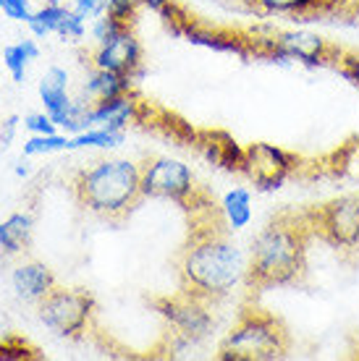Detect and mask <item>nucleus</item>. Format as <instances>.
<instances>
[{"mask_svg":"<svg viewBox=\"0 0 359 361\" xmlns=\"http://www.w3.org/2000/svg\"><path fill=\"white\" fill-rule=\"evenodd\" d=\"M312 235L305 212H283L273 217L249 246V270L244 286L257 293L302 283L307 275V249Z\"/></svg>","mask_w":359,"mask_h":361,"instance_id":"f257e3e1","label":"nucleus"},{"mask_svg":"<svg viewBox=\"0 0 359 361\" xmlns=\"http://www.w3.org/2000/svg\"><path fill=\"white\" fill-rule=\"evenodd\" d=\"M249 254L220 228L194 231L179 259L181 290L202 301H220L247 283Z\"/></svg>","mask_w":359,"mask_h":361,"instance_id":"f03ea898","label":"nucleus"},{"mask_svg":"<svg viewBox=\"0 0 359 361\" xmlns=\"http://www.w3.org/2000/svg\"><path fill=\"white\" fill-rule=\"evenodd\" d=\"M73 197L105 220H124L142 199V165L126 157H105L73 176Z\"/></svg>","mask_w":359,"mask_h":361,"instance_id":"7ed1b4c3","label":"nucleus"},{"mask_svg":"<svg viewBox=\"0 0 359 361\" xmlns=\"http://www.w3.org/2000/svg\"><path fill=\"white\" fill-rule=\"evenodd\" d=\"M288 348H291V335L278 317L260 307H247L218 345V359L276 361L283 359Z\"/></svg>","mask_w":359,"mask_h":361,"instance_id":"20e7f679","label":"nucleus"},{"mask_svg":"<svg viewBox=\"0 0 359 361\" xmlns=\"http://www.w3.org/2000/svg\"><path fill=\"white\" fill-rule=\"evenodd\" d=\"M252 58H265L273 63H299L307 68L336 66L341 58V47L312 29H276L257 27L247 32Z\"/></svg>","mask_w":359,"mask_h":361,"instance_id":"39448f33","label":"nucleus"},{"mask_svg":"<svg viewBox=\"0 0 359 361\" xmlns=\"http://www.w3.org/2000/svg\"><path fill=\"white\" fill-rule=\"evenodd\" d=\"M98 312V301L90 290L81 288H58L55 286L40 304H37V319L40 325L50 330L55 338L71 341L81 338L90 330L92 317Z\"/></svg>","mask_w":359,"mask_h":361,"instance_id":"423d86ee","label":"nucleus"},{"mask_svg":"<svg viewBox=\"0 0 359 361\" xmlns=\"http://www.w3.org/2000/svg\"><path fill=\"white\" fill-rule=\"evenodd\" d=\"M314 235L339 252L359 249V191L339 194L305 212Z\"/></svg>","mask_w":359,"mask_h":361,"instance_id":"0eeeda50","label":"nucleus"},{"mask_svg":"<svg viewBox=\"0 0 359 361\" xmlns=\"http://www.w3.org/2000/svg\"><path fill=\"white\" fill-rule=\"evenodd\" d=\"M155 309L165 319V325L171 327L173 338L184 345H197L213 335L216 319L210 312V301H202L187 290H181L176 296L158 298Z\"/></svg>","mask_w":359,"mask_h":361,"instance_id":"6e6552de","label":"nucleus"},{"mask_svg":"<svg viewBox=\"0 0 359 361\" xmlns=\"http://www.w3.org/2000/svg\"><path fill=\"white\" fill-rule=\"evenodd\" d=\"M197 180L187 163L176 157H153L142 165V197L168 199L181 207L197 199Z\"/></svg>","mask_w":359,"mask_h":361,"instance_id":"1a4fd4ad","label":"nucleus"},{"mask_svg":"<svg viewBox=\"0 0 359 361\" xmlns=\"http://www.w3.org/2000/svg\"><path fill=\"white\" fill-rule=\"evenodd\" d=\"M297 168V154L286 152L283 147H276L270 142H254L244 147L242 173L262 191H278Z\"/></svg>","mask_w":359,"mask_h":361,"instance_id":"9d476101","label":"nucleus"},{"mask_svg":"<svg viewBox=\"0 0 359 361\" xmlns=\"http://www.w3.org/2000/svg\"><path fill=\"white\" fill-rule=\"evenodd\" d=\"M144 50L139 37L134 35V29L126 27L118 37H113L105 45H98L95 55H92V66L95 68H105V71L121 73V76H131L139 79L144 73Z\"/></svg>","mask_w":359,"mask_h":361,"instance_id":"9b49d317","label":"nucleus"},{"mask_svg":"<svg viewBox=\"0 0 359 361\" xmlns=\"http://www.w3.org/2000/svg\"><path fill=\"white\" fill-rule=\"evenodd\" d=\"M37 94L42 102V110L55 121L58 131L69 134L73 116V94H71V73L63 66H50L37 84Z\"/></svg>","mask_w":359,"mask_h":361,"instance_id":"f8f14e48","label":"nucleus"},{"mask_svg":"<svg viewBox=\"0 0 359 361\" xmlns=\"http://www.w3.org/2000/svg\"><path fill=\"white\" fill-rule=\"evenodd\" d=\"M144 113V105L139 102L134 92L118 94L110 99H90L87 110V128H113V131H129L131 123H139Z\"/></svg>","mask_w":359,"mask_h":361,"instance_id":"ddd939ff","label":"nucleus"},{"mask_svg":"<svg viewBox=\"0 0 359 361\" xmlns=\"http://www.w3.org/2000/svg\"><path fill=\"white\" fill-rule=\"evenodd\" d=\"M192 145L197 147V152L202 154L213 168H220V171H228V173H242L244 147L239 145L231 134H225L220 128L197 131Z\"/></svg>","mask_w":359,"mask_h":361,"instance_id":"4468645a","label":"nucleus"},{"mask_svg":"<svg viewBox=\"0 0 359 361\" xmlns=\"http://www.w3.org/2000/svg\"><path fill=\"white\" fill-rule=\"evenodd\" d=\"M179 37H184L187 42L199 47H207V50H216V53H231L239 55V58H252V47H249V37L239 35V32H225V29H210V27H199L192 18H187L179 29Z\"/></svg>","mask_w":359,"mask_h":361,"instance_id":"2eb2a0df","label":"nucleus"},{"mask_svg":"<svg viewBox=\"0 0 359 361\" xmlns=\"http://www.w3.org/2000/svg\"><path fill=\"white\" fill-rule=\"evenodd\" d=\"M55 275L53 270L42 262H35V259H27V262H18L13 270H11V288H13V296L24 304H40L42 298L55 288Z\"/></svg>","mask_w":359,"mask_h":361,"instance_id":"dca6fc26","label":"nucleus"},{"mask_svg":"<svg viewBox=\"0 0 359 361\" xmlns=\"http://www.w3.org/2000/svg\"><path fill=\"white\" fill-rule=\"evenodd\" d=\"M35 220L29 212H13L0 223V252L6 257H21L32 246Z\"/></svg>","mask_w":359,"mask_h":361,"instance_id":"f3484780","label":"nucleus"},{"mask_svg":"<svg viewBox=\"0 0 359 361\" xmlns=\"http://www.w3.org/2000/svg\"><path fill=\"white\" fill-rule=\"evenodd\" d=\"M134 79L131 76H121V73L105 71V68H95L92 66L90 76H84V84H81V94L87 99H110L118 97V94H129L134 92Z\"/></svg>","mask_w":359,"mask_h":361,"instance_id":"a211bd4d","label":"nucleus"},{"mask_svg":"<svg viewBox=\"0 0 359 361\" xmlns=\"http://www.w3.org/2000/svg\"><path fill=\"white\" fill-rule=\"evenodd\" d=\"M220 217H223L225 231H244L252 223V191L247 186H234L225 191L220 199Z\"/></svg>","mask_w":359,"mask_h":361,"instance_id":"6ab92c4d","label":"nucleus"},{"mask_svg":"<svg viewBox=\"0 0 359 361\" xmlns=\"http://www.w3.org/2000/svg\"><path fill=\"white\" fill-rule=\"evenodd\" d=\"M0 58H3L6 71L11 73V79H13L16 84H24L29 63H35L37 58H40V45H37V37H27V39H21V42H13V45H8L3 53H0Z\"/></svg>","mask_w":359,"mask_h":361,"instance_id":"aec40b11","label":"nucleus"},{"mask_svg":"<svg viewBox=\"0 0 359 361\" xmlns=\"http://www.w3.org/2000/svg\"><path fill=\"white\" fill-rule=\"evenodd\" d=\"M336 0H252V6L265 13V16H294L305 18L310 13L331 8Z\"/></svg>","mask_w":359,"mask_h":361,"instance_id":"412c9836","label":"nucleus"},{"mask_svg":"<svg viewBox=\"0 0 359 361\" xmlns=\"http://www.w3.org/2000/svg\"><path fill=\"white\" fill-rule=\"evenodd\" d=\"M126 142V131H113V128H84L79 134H71V152L79 149H118Z\"/></svg>","mask_w":359,"mask_h":361,"instance_id":"4be33fe9","label":"nucleus"},{"mask_svg":"<svg viewBox=\"0 0 359 361\" xmlns=\"http://www.w3.org/2000/svg\"><path fill=\"white\" fill-rule=\"evenodd\" d=\"M66 11H69V6H63L61 0L42 3V6L32 13V18H29V24H27L32 37L45 39V37L55 35V32H58V24H61V18L66 16Z\"/></svg>","mask_w":359,"mask_h":361,"instance_id":"5701e85b","label":"nucleus"},{"mask_svg":"<svg viewBox=\"0 0 359 361\" xmlns=\"http://www.w3.org/2000/svg\"><path fill=\"white\" fill-rule=\"evenodd\" d=\"M69 145H71V134H66V131L29 136L27 142H24V157H45V154L55 152H71Z\"/></svg>","mask_w":359,"mask_h":361,"instance_id":"b1692460","label":"nucleus"},{"mask_svg":"<svg viewBox=\"0 0 359 361\" xmlns=\"http://www.w3.org/2000/svg\"><path fill=\"white\" fill-rule=\"evenodd\" d=\"M87 35H90V18H84L79 11H73V8L66 11V16H63L61 24H58L55 37H61L63 42H81Z\"/></svg>","mask_w":359,"mask_h":361,"instance_id":"393cba45","label":"nucleus"},{"mask_svg":"<svg viewBox=\"0 0 359 361\" xmlns=\"http://www.w3.org/2000/svg\"><path fill=\"white\" fill-rule=\"evenodd\" d=\"M126 27H129V24L118 21L116 16H110L108 11H105V13H100L98 18H92L90 21V37L95 39V45H105V42H110L113 37L121 35Z\"/></svg>","mask_w":359,"mask_h":361,"instance_id":"a878e982","label":"nucleus"},{"mask_svg":"<svg viewBox=\"0 0 359 361\" xmlns=\"http://www.w3.org/2000/svg\"><path fill=\"white\" fill-rule=\"evenodd\" d=\"M35 353H37L35 348H32L27 341H21L18 335H8V338L0 341V359L21 361V359H32Z\"/></svg>","mask_w":359,"mask_h":361,"instance_id":"bb28decb","label":"nucleus"},{"mask_svg":"<svg viewBox=\"0 0 359 361\" xmlns=\"http://www.w3.org/2000/svg\"><path fill=\"white\" fill-rule=\"evenodd\" d=\"M21 126L27 128L29 136H40V134H55L58 126H55V121L47 116L45 110L42 113H27V116L21 118Z\"/></svg>","mask_w":359,"mask_h":361,"instance_id":"cd10ccee","label":"nucleus"},{"mask_svg":"<svg viewBox=\"0 0 359 361\" xmlns=\"http://www.w3.org/2000/svg\"><path fill=\"white\" fill-rule=\"evenodd\" d=\"M139 8H142V0H108L110 16H116L118 21H124V24H129V27L136 21Z\"/></svg>","mask_w":359,"mask_h":361,"instance_id":"c85d7f7f","label":"nucleus"},{"mask_svg":"<svg viewBox=\"0 0 359 361\" xmlns=\"http://www.w3.org/2000/svg\"><path fill=\"white\" fill-rule=\"evenodd\" d=\"M35 8H32V0H3V16L18 24H29Z\"/></svg>","mask_w":359,"mask_h":361,"instance_id":"c756f323","label":"nucleus"},{"mask_svg":"<svg viewBox=\"0 0 359 361\" xmlns=\"http://www.w3.org/2000/svg\"><path fill=\"white\" fill-rule=\"evenodd\" d=\"M336 68L341 71L343 79H349L354 87H359V50H343Z\"/></svg>","mask_w":359,"mask_h":361,"instance_id":"7c9ffc66","label":"nucleus"},{"mask_svg":"<svg viewBox=\"0 0 359 361\" xmlns=\"http://www.w3.org/2000/svg\"><path fill=\"white\" fill-rule=\"evenodd\" d=\"M18 128H21V118H18L16 113H11V116L3 118V123H0V149H8V147L13 145Z\"/></svg>","mask_w":359,"mask_h":361,"instance_id":"2f4dec72","label":"nucleus"},{"mask_svg":"<svg viewBox=\"0 0 359 361\" xmlns=\"http://www.w3.org/2000/svg\"><path fill=\"white\" fill-rule=\"evenodd\" d=\"M71 8L79 11L84 18H98L100 13L108 11V0H71Z\"/></svg>","mask_w":359,"mask_h":361,"instance_id":"473e14b6","label":"nucleus"},{"mask_svg":"<svg viewBox=\"0 0 359 361\" xmlns=\"http://www.w3.org/2000/svg\"><path fill=\"white\" fill-rule=\"evenodd\" d=\"M171 0H142V8H147V11H153V13H160L165 6H168Z\"/></svg>","mask_w":359,"mask_h":361,"instance_id":"72a5a7b5","label":"nucleus"},{"mask_svg":"<svg viewBox=\"0 0 359 361\" xmlns=\"http://www.w3.org/2000/svg\"><path fill=\"white\" fill-rule=\"evenodd\" d=\"M8 335H13V330H11L8 317L0 312V341H3V338H8Z\"/></svg>","mask_w":359,"mask_h":361,"instance_id":"f704fd0d","label":"nucleus"},{"mask_svg":"<svg viewBox=\"0 0 359 361\" xmlns=\"http://www.w3.org/2000/svg\"><path fill=\"white\" fill-rule=\"evenodd\" d=\"M13 173H16L18 178H27L29 173H32V168H29V163H16V168H13Z\"/></svg>","mask_w":359,"mask_h":361,"instance_id":"c9c22d12","label":"nucleus"},{"mask_svg":"<svg viewBox=\"0 0 359 361\" xmlns=\"http://www.w3.org/2000/svg\"><path fill=\"white\" fill-rule=\"evenodd\" d=\"M42 3H53V0H42Z\"/></svg>","mask_w":359,"mask_h":361,"instance_id":"e433bc0d","label":"nucleus"},{"mask_svg":"<svg viewBox=\"0 0 359 361\" xmlns=\"http://www.w3.org/2000/svg\"><path fill=\"white\" fill-rule=\"evenodd\" d=\"M0 11H3V0H0Z\"/></svg>","mask_w":359,"mask_h":361,"instance_id":"4c0bfd02","label":"nucleus"}]
</instances>
